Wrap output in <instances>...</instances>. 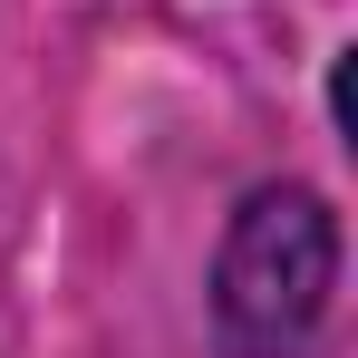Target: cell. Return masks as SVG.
Segmentation results:
<instances>
[{
    "instance_id": "obj_1",
    "label": "cell",
    "mask_w": 358,
    "mask_h": 358,
    "mask_svg": "<svg viewBox=\"0 0 358 358\" xmlns=\"http://www.w3.org/2000/svg\"><path fill=\"white\" fill-rule=\"evenodd\" d=\"M339 291V223L320 194L271 184L252 194L223 233L213 262V329L223 358H310L320 349V320Z\"/></svg>"
}]
</instances>
